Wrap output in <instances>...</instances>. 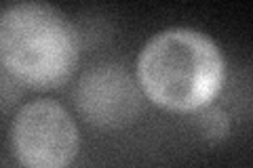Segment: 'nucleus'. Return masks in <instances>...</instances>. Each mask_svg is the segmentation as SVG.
I'll use <instances>...</instances> for the list:
<instances>
[{"label":"nucleus","instance_id":"nucleus-5","mask_svg":"<svg viewBox=\"0 0 253 168\" xmlns=\"http://www.w3.org/2000/svg\"><path fill=\"white\" fill-rule=\"evenodd\" d=\"M196 124H199L203 137L211 143L224 141L228 137V133H230V126H232L228 111L224 107L215 105V103H211V105L196 111Z\"/></svg>","mask_w":253,"mask_h":168},{"label":"nucleus","instance_id":"nucleus-1","mask_svg":"<svg viewBox=\"0 0 253 168\" xmlns=\"http://www.w3.org/2000/svg\"><path fill=\"white\" fill-rule=\"evenodd\" d=\"M133 74L144 97L156 107L196 114L224 91L226 57L207 32L173 26L146 40Z\"/></svg>","mask_w":253,"mask_h":168},{"label":"nucleus","instance_id":"nucleus-4","mask_svg":"<svg viewBox=\"0 0 253 168\" xmlns=\"http://www.w3.org/2000/svg\"><path fill=\"white\" fill-rule=\"evenodd\" d=\"M135 74L116 61H99L86 67L74 86V105L93 129L114 133L137 122L144 111Z\"/></svg>","mask_w":253,"mask_h":168},{"label":"nucleus","instance_id":"nucleus-3","mask_svg":"<svg viewBox=\"0 0 253 168\" xmlns=\"http://www.w3.org/2000/svg\"><path fill=\"white\" fill-rule=\"evenodd\" d=\"M9 145L23 168H70L81 151V129L63 103L36 97L13 114Z\"/></svg>","mask_w":253,"mask_h":168},{"label":"nucleus","instance_id":"nucleus-2","mask_svg":"<svg viewBox=\"0 0 253 168\" xmlns=\"http://www.w3.org/2000/svg\"><path fill=\"white\" fill-rule=\"evenodd\" d=\"M81 32L57 6L23 0L0 11V67L23 89L51 91L81 61Z\"/></svg>","mask_w":253,"mask_h":168},{"label":"nucleus","instance_id":"nucleus-6","mask_svg":"<svg viewBox=\"0 0 253 168\" xmlns=\"http://www.w3.org/2000/svg\"><path fill=\"white\" fill-rule=\"evenodd\" d=\"M23 86H19L15 80L0 67V111H6L15 105V101L21 97Z\"/></svg>","mask_w":253,"mask_h":168}]
</instances>
